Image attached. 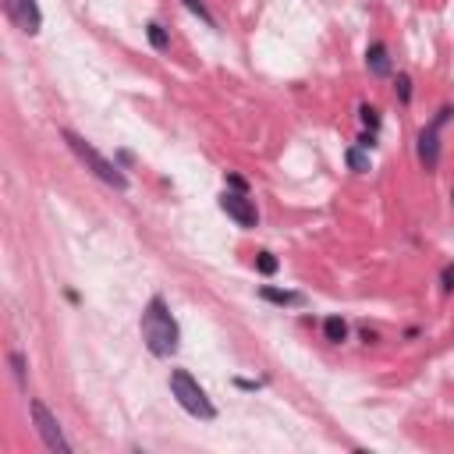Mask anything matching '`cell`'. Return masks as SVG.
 <instances>
[{"mask_svg":"<svg viewBox=\"0 0 454 454\" xmlns=\"http://www.w3.org/2000/svg\"><path fill=\"white\" fill-rule=\"evenodd\" d=\"M139 330H142L149 355H157V358H171L181 344V326H177L171 306L164 302V295L149 298V306L142 309V320H139Z\"/></svg>","mask_w":454,"mask_h":454,"instance_id":"6da1fadb","label":"cell"},{"mask_svg":"<svg viewBox=\"0 0 454 454\" xmlns=\"http://www.w3.org/2000/svg\"><path fill=\"white\" fill-rule=\"evenodd\" d=\"M60 139H64L68 149H71V153L85 164V171H93V174L103 181V185H110L114 192H128V177H125V171H121L114 160H107L93 142H85V139H82L78 132H71V128H60Z\"/></svg>","mask_w":454,"mask_h":454,"instance_id":"7a4b0ae2","label":"cell"},{"mask_svg":"<svg viewBox=\"0 0 454 454\" xmlns=\"http://www.w3.org/2000/svg\"><path fill=\"white\" fill-rule=\"evenodd\" d=\"M171 394L177 398V405L185 408L189 415H195L202 422H213L217 419V405L209 401V394L199 387V380L189 369H171Z\"/></svg>","mask_w":454,"mask_h":454,"instance_id":"3957f363","label":"cell"},{"mask_svg":"<svg viewBox=\"0 0 454 454\" xmlns=\"http://www.w3.org/2000/svg\"><path fill=\"white\" fill-rule=\"evenodd\" d=\"M33 422H36V433H40V440L50 447V451H57V454H71V444H68V437H64V430H60V422H57V415L40 401V398H33Z\"/></svg>","mask_w":454,"mask_h":454,"instance_id":"277c9868","label":"cell"},{"mask_svg":"<svg viewBox=\"0 0 454 454\" xmlns=\"http://www.w3.org/2000/svg\"><path fill=\"white\" fill-rule=\"evenodd\" d=\"M0 4H4V15H8V21H15L18 33L36 36L43 28V15H40L36 0H0Z\"/></svg>","mask_w":454,"mask_h":454,"instance_id":"5b68a950","label":"cell"},{"mask_svg":"<svg viewBox=\"0 0 454 454\" xmlns=\"http://www.w3.org/2000/svg\"><path fill=\"white\" fill-rule=\"evenodd\" d=\"M220 209L238 224V227H256L259 224V209L245 192H224L220 195Z\"/></svg>","mask_w":454,"mask_h":454,"instance_id":"8992f818","label":"cell"},{"mask_svg":"<svg viewBox=\"0 0 454 454\" xmlns=\"http://www.w3.org/2000/svg\"><path fill=\"white\" fill-rule=\"evenodd\" d=\"M437 132L440 128H433V125L419 132V146L415 149H419V164L426 171H437V164H440V135Z\"/></svg>","mask_w":454,"mask_h":454,"instance_id":"52a82bcc","label":"cell"},{"mask_svg":"<svg viewBox=\"0 0 454 454\" xmlns=\"http://www.w3.org/2000/svg\"><path fill=\"white\" fill-rule=\"evenodd\" d=\"M259 298L270 302V306H281V309H298V306H306V295L302 291H281V288H259Z\"/></svg>","mask_w":454,"mask_h":454,"instance_id":"ba28073f","label":"cell"},{"mask_svg":"<svg viewBox=\"0 0 454 454\" xmlns=\"http://www.w3.org/2000/svg\"><path fill=\"white\" fill-rule=\"evenodd\" d=\"M366 68H369V75H376V78H387V75H390V50H387L383 43H369V50H366Z\"/></svg>","mask_w":454,"mask_h":454,"instance_id":"9c48e42d","label":"cell"},{"mask_svg":"<svg viewBox=\"0 0 454 454\" xmlns=\"http://www.w3.org/2000/svg\"><path fill=\"white\" fill-rule=\"evenodd\" d=\"M323 338H326L330 344L348 341V323H344L341 316H326V320H323Z\"/></svg>","mask_w":454,"mask_h":454,"instance_id":"30bf717a","label":"cell"},{"mask_svg":"<svg viewBox=\"0 0 454 454\" xmlns=\"http://www.w3.org/2000/svg\"><path fill=\"white\" fill-rule=\"evenodd\" d=\"M146 40H149V46H153V50H171V33H167V28L160 25V21H149L146 25Z\"/></svg>","mask_w":454,"mask_h":454,"instance_id":"8fae6325","label":"cell"},{"mask_svg":"<svg viewBox=\"0 0 454 454\" xmlns=\"http://www.w3.org/2000/svg\"><path fill=\"white\" fill-rule=\"evenodd\" d=\"M256 270H259L263 277H274L277 270H281V263H277L274 252H256Z\"/></svg>","mask_w":454,"mask_h":454,"instance_id":"7c38bea8","label":"cell"},{"mask_svg":"<svg viewBox=\"0 0 454 454\" xmlns=\"http://www.w3.org/2000/svg\"><path fill=\"white\" fill-rule=\"evenodd\" d=\"M344 160H348V167L358 171V174H362V171H369V157L362 153V146H351L348 153H344Z\"/></svg>","mask_w":454,"mask_h":454,"instance_id":"4fadbf2b","label":"cell"},{"mask_svg":"<svg viewBox=\"0 0 454 454\" xmlns=\"http://www.w3.org/2000/svg\"><path fill=\"white\" fill-rule=\"evenodd\" d=\"M358 117H362V125H366L369 132H376V128H380V110H376V107L362 103V107H358Z\"/></svg>","mask_w":454,"mask_h":454,"instance_id":"5bb4252c","label":"cell"},{"mask_svg":"<svg viewBox=\"0 0 454 454\" xmlns=\"http://www.w3.org/2000/svg\"><path fill=\"white\" fill-rule=\"evenodd\" d=\"M181 4H185V8L192 11V15H199V18H202V21H206L209 28H213V25H217V21H213V15H209V11H206V4H202V0H181Z\"/></svg>","mask_w":454,"mask_h":454,"instance_id":"9a60e30c","label":"cell"},{"mask_svg":"<svg viewBox=\"0 0 454 454\" xmlns=\"http://www.w3.org/2000/svg\"><path fill=\"white\" fill-rule=\"evenodd\" d=\"M394 93H398L401 103L412 100V78H408V75H398V78H394Z\"/></svg>","mask_w":454,"mask_h":454,"instance_id":"2e32d148","label":"cell"},{"mask_svg":"<svg viewBox=\"0 0 454 454\" xmlns=\"http://www.w3.org/2000/svg\"><path fill=\"white\" fill-rule=\"evenodd\" d=\"M8 362H11V369H15V380H18V387L25 390V358H21L18 351H11V355H8Z\"/></svg>","mask_w":454,"mask_h":454,"instance_id":"e0dca14e","label":"cell"},{"mask_svg":"<svg viewBox=\"0 0 454 454\" xmlns=\"http://www.w3.org/2000/svg\"><path fill=\"white\" fill-rule=\"evenodd\" d=\"M440 291H444V295H454V263H447V266L440 270Z\"/></svg>","mask_w":454,"mask_h":454,"instance_id":"ac0fdd59","label":"cell"},{"mask_svg":"<svg viewBox=\"0 0 454 454\" xmlns=\"http://www.w3.org/2000/svg\"><path fill=\"white\" fill-rule=\"evenodd\" d=\"M227 185H231L234 192H245V189H249V181H245V177H238V174H227Z\"/></svg>","mask_w":454,"mask_h":454,"instance_id":"d6986e66","label":"cell"},{"mask_svg":"<svg viewBox=\"0 0 454 454\" xmlns=\"http://www.w3.org/2000/svg\"><path fill=\"white\" fill-rule=\"evenodd\" d=\"M358 146H362V149H373V146H376V132H362Z\"/></svg>","mask_w":454,"mask_h":454,"instance_id":"ffe728a7","label":"cell"},{"mask_svg":"<svg viewBox=\"0 0 454 454\" xmlns=\"http://www.w3.org/2000/svg\"><path fill=\"white\" fill-rule=\"evenodd\" d=\"M234 383H238L241 390H256V387H259V380H234Z\"/></svg>","mask_w":454,"mask_h":454,"instance_id":"44dd1931","label":"cell"},{"mask_svg":"<svg viewBox=\"0 0 454 454\" xmlns=\"http://www.w3.org/2000/svg\"><path fill=\"white\" fill-rule=\"evenodd\" d=\"M362 341H366V344H376L380 334H373V330H362Z\"/></svg>","mask_w":454,"mask_h":454,"instance_id":"7402d4cb","label":"cell"},{"mask_svg":"<svg viewBox=\"0 0 454 454\" xmlns=\"http://www.w3.org/2000/svg\"><path fill=\"white\" fill-rule=\"evenodd\" d=\"M451 202H454V192H451Z\"/></svg>","mask_w":454,"mask_h":454,"instance_id":"603a6c76","label":"cell"}]
</instances>
